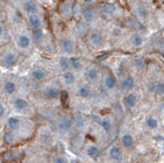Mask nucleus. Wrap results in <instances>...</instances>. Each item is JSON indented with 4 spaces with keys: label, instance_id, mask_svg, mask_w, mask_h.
<instances>
[{
    "label": "nucleus",
    "instance_id": "473e14b6",
    "mask_svg": "<svg viewBox=\"0 0 164 163\" xmlns=\"http://www.w3.org/2000/svg\"><path fill=\"white\" fill-rule=\"evenodd\" d=\"M59 68L64 71L68 70L70 68V63H69V58L66 57H60L59 58Z\"/></svg>",
    "mask_w": 164,
    "mask_h": 163
},
{
    "label": "nucleus",
    "instance_id": "423d86ee",
    "mask_svg": "<svg viewBox=\"0 0 164 163\" xmlns=\"http://www.w3.org/2000/svg\"><path fill=\"white\" fill-rule=\"evenodd\" d=\"M60 48L65 54H72L75 51V42L70 38H65V39H62Z\"/></svg>",
    "mask_w": 164,
    "mask_h": 163
},
{
    "label": "nucleus",
    "instance_id": "dca6fc26",
    "mask_svg": "<svg viewBox=\"0 0 164 163\" xmlns=\"http://www.w3.org/2000/svg\"><path fill=\"white\" fill-rule=\"evenodd\" d=\"M16 157L17 156L16 154L14 153V151L8 149V151H4L3 153L1 154V161L3 163H11L16 159Z\"/></svg>",
    "mask_w": 164,
    "mask_h": 163
},
{
    "label": "nucleus",
    "instance_id": "bb28decb",
    "mask_svg": "<svg viewBox=\"0 0 164 163\" xmlns=\"http://www.w3.org/2000/svg\"><path fill=\"white\" fill-rule=\"evenodd\" d=\"M69 63H70V67L72 68L73 70H81L83 68V63L82 61L79 58V57H75V56H72L69 58Z\"/></svg>",
    "mask_w": 164,
    "mask_h": 163
},
{
    "label": "nucleus",
    "instance_id": "f03ea898",
    "mask_svg": "<svg viewBox=\"0 0 164 163\" xmlns=\"http://www.w3.org/2000/svg\"><path fill=\"white\" fill-rule=\"evenodd\" d=\"M37 140L38 143L44 147H51L55 143L54 135L51 131L50 128H48L47 126H42V127L38 128Z\"/></svg>",
    "mask_w": 164,
    "mask_h": 163
},
{
    "label": "nucleus",
    "instance_id": "7ed1b4c3",
    "mask_svg": "<svg viewBox=\"0 0 164 163\" xmlns=\"http://www.w3.org/2000/svg\"><path fill=\"white\" fill-rule=\"evenodd\" d=\"M12 107L16 112L20 113V115H30L31 113V105H30L29 101L21 96H17L13 100Z\"/></svg>",
    "mask_w": 164,
    "mask_h": 163
},
{
    "label": "nucleus",
    "instance_id": "4c0bfd02",
    "mask_svg": "<svg viewBox=\"0 0 164 163\" xmlns=\"http://www.w3.org/2000/svg\"><path fill=\"white\" fill-rule=\"evenodd\" d=\"M107 56H108V53H104V54L101 55V56H98V57H96V61H99V62H100V61H103V59H105Z\"/></svg>",
    "mask_w": 164,
    "mask_h": 163
},
{
    "label": "nucleus",
    "instance_id": "6e6552de",
    "mask_svg": "<svg viewBox=\"0 0 164 163\" xmlns=\"http://www.w3.org/2000/svg\"><path fill=\"white\" fill-rule=\"evenodd\" d=\"M47 75H48V72H47L44 68H40V67L34 68L31 72V78L36 82L44 81L45 78H47Z\"/></svg>",
    "mask_w": 164,
    "mask_h": 163
},
{
    "label": "nucleus",
    "instance_id": "72a5a7b5",
    "mask_svg": "<svg viewBox=\"0 0 164 163\" xmlns=\"http://www.w3.org/2000/svg\"><path fill=\"white\" fill-rule=\"evenodd\" d=\"M52 163H67L66 159L60 155H55L52 158Z\"/></svg>",
    "mask_w": 164,
    "mask_h": 163
},
{
    "label": "nucleus",
    "instance_id": "9d476101",
    "mask_svg": "<svg viewBox=\"0 0 164 163\" xmlns=\"http://www.w3.org/2000/svg\"><path fill=\"white\" fill-rule=\"evenodd\" d=\"M73 125L77 129H83L87 125V119L82 113H75L74 118H73Z\"/></svg>",
    "mask_w": 164,
    "mask_h": 163
},
{
    "label": "nucleus",
    "instance_id": "39448f33",
    "mask_svg": "<svg viewBox=\"0 0 164 163\" xmlns=\"http://www.w3.org/2000/svg\"><path fill=\"white\" fill-rule=\"evenodd\" d=\"M42 93L45 98L48 100H57V98H60L62 92L56 85H48L44 88Z\"/></svg>",
    "mask_w": 164,
    "mask_h": 163
},
{
    "label": "nucleus",
    "instance_id": "4be33fe9",
    "mask_svg": "<svg viewBox=\"0 0 164 163\" xmlns=\"http://www.w3.org/2000/svg\"><path fill=\"white\" fill-rule=\"evenodd\" d=\"M62 81L66 85H72L75 82V74L70 70H66L62 73Z\"/></svg>",
    "mask_w": 164,
    "mask_h": 163
},
{
    "label": "nucleus",
    "instance_id": "f8f14e48",
    "mask_svg": "<svg viewBox=\"0 0 164 163\" xmlns=\"http://www.w3.org/2000/svg\"><path fill=\"white\" fill-rule=\"evenodd\" d=\"M85 153L88 157L95 158V157H98V156H100L101 148L96 144H88L87 146H86Z\"/></svg>",
    "mask_w": 164,
    "mask_h": 163
},
{
    "label": "nucleus",
    "instance_id": "f257e3e1",
    "mask_svg": "<svg viewBox=\"0 0 164 163\" xmlns=\"http://www.w3.org/2000/svg\"><path fill=\"white\" fill-rule=\"evenodd\" d=\"M5 131L12 134L18 143L20 138L31 136L33 132V123L31 121H25L18 115H10L5 121Z\"/></svg>",
    "mask_w": 164,
    "mask_h": 163
},
{
    "label": "nucleus",
    "instance_id": "7c9ffc66",
    "mask_svg": "<svg viewBox=\"0 0 164 163\" xmlns=\"http://www.w3.org/2000/svg\"><path fill=\"white\" fill-rule=\"evenodd\" d=\"M146 126H147L149 129H156L158 127V121H157L156 118L154 117H147L145 120Z\"/></svg>",
    "mask_w": 164,
    "mask_h": 163
},
{
    "label": "nucleus",
    "instance_id": "2eb2a0df",
    "mask_svg": "<svg viewBox=\"0 0 164 163\" xmlns=\"http://www.w3.org/2000/svg\"><path fill=\"white\" fill-rule=\"evenodd\" d=\"M16 90H17V86L15 84V82L8 80L3 84V91L6 95H13L16 92Z\"/></svg>",
    "mask_w": 164,
    "mask_h": 163
},
{
    "label": "nucleus",
    "instance_id": "aec40b11",
    "mask_svg": "<svg viewBox=\"0 0 164 163\" xmlns=\"http://www.w3.org/2000/svg\"><path fill=\"white\" fill-rule=\"evenodd\" d=\"M133 86H135V78L130 75L124 78L122 80V83H121V87L123 90H130Z\"/></svg>",
    "mask_w": 164,
    "mask_h": 163
},
{
    "label": "nucleus",
    "instance_id": "cd10ccee",
    "mask_svg": "<svg viewBox=\"0 0 164 163\" xmlns=\"http://www.w3.org/2000/svg\"><path fill=\"white\" fill-rule=\"evenodd\" d=\"M83 17H84V19H85L86 21H88V22H90V21L93 20L94 13H93V11H92V8H89V6H86V8H84Z\"/></svg>",
    "mask_w": 164,
    "mask_h": 163
},
{
    "label": "nucleus",
    "instance_id": "393cba45",
    "mask_svg": "<svg viewBox=\"0 0 164 163\" xmlns=\"http://www.w3.org/2000/svg\"><path fill=\"white\" fill-rule=\"evenodd\" d=\"M25 8L28 13H30V14H36V13L38 12L37 4H36V2L33 1V0H28V1H25Z\"/></svg>",
    "mask_w": 164,
    "mask_h": 163
},
{
    "label": "nucleus",
    "instance_id": "c756f323",
    "mask_svg": "<svg viewBox=\"0 0 164 163\" xmlns=\"http://www.w3.org/2000/svg\"><path fill=\"white\" fill-rule=\"evenodd\" d=\"M102 11L104 14L110 15L115 11V5L113 3H110V2H106V3L103 4L102 6Z\"/></svg>",
    "mask_w": 164,
    "mask_h": 163
},
{
    "label": "nucleus",
    "instance_id": "e433bc0d",
    "mask_svg": "<svg viewBox=\"0 0 164 163\" xmlns=\"http://www.w3.org/2000/svg\"><path fill=\"white\" fill-rule=\"evenodd\" d=\"M121 33H122V31H121V29H119V28H115V29L113 30V35L114 36H120L121 35Z\"/></svg>",
    "mask_w": 164,
    "mask_h": 163
},
{
    "label": "nucleus",
    "instance_id": "4468645a",
    "mask_svg": "<svg viewBox=\"0 0 164 163\" xmlns=\"http://www.w3.org/2000/svg\"><path fill=\"white\" fill-rule=\"evenodd\" d=\"M108 154H109V157L113 160H120L123 156L122 149H121V147L118 146V145H112L109 148Z\"/></svg>",
    "mask_w": 164,
    "mask_h": 163
},
{
    "label": "nucleus",
    "instance_id": "a878e982",
    "mask_svg": "<svg viewBox=\"0 0 164 163\" xmlns=\"http://www.w3.org/2000/svg\"><path fill=\"white\" fill-rule=\"evenodd\" d=\"M77 94H79V96H81L83 98H88L91 95V90H90V88L87 85H82L79 87Z\"/></svg>",
    "mask_w": 164,
    "mask_h": 163
},
{
    "label": "nucleus",
    "instance_id": "20e7f679",
    "mask_svg": "<svg viewBox=\"0 0 164 163\" xmlns=\"http://www.w3.org/2000/svg\"><path fill=\"white\" fill-rule=\"evenodd\" d=\"M55 126L58 132H60V134H68L72 129L73 126H74L73 125V119L67 115H59L57 118V120H56Z\"/></svg>",
    "mask_w": 164,
    "mask_h": 163
},
{
    "label": "nucleus",
    "instance_id": "9b49d317",
    "mask_svg": "<svg viewBox=\"0 0 164 163\" xmlns=\"http://www.w3.org/2000/svg\"><path fill=\"white\" fill-rule=\"evenodd\" d=\"M89 42L95 48H99L103 45V36L98 32H91L89 34Z\"/></svg>",
    "mask_w": 164,
    "mask_h": 163
},
{
    "label": "nucleus",
    "instance_id": "6ab92c4d",
    "mask_svg": "<svg viewBox=\"0 0 164 163\" xmlns=\"http://www.w3.org/2000/svg\"><path fill=\"white\" fill-rule=\"evenodd\" d=\"M29 23L33 29H40V27H42V19L36 14H30Z\"/></svg>",
    "mask_w": 164,
    "mask_h": 163
},
{
    "label": "nucleus",
    "instance_id": "2f4dec72",
    "mask_svg": "<svg viewBox=\"0 0 164 163\" xmlns=\"http://www.w3.org/2000/svg\"><path fill=\"white\" fill-rule=\"evenodd\" d=\"M42 36H44V34H42V30L40 29H33V31H32V38H33L34 42H42Z\"/></svg>",
    "mask_w": 164,
    "mask_h": 163
},
{
    "label": "nucleus",
    "instance_id": "ddd939ff",
    "mask_svg": "<svg viewBox=\"0 0 164 163\" xmlns=\"http://www.w3.org/2000/svg\"><path fill=\"white\" fill-rule=\"evenodd\" d=\"M125 104L128 108L132 109L138 104V95L136 92H129L126 96H125Z\"/></svg>",
    "mask_w": 164,
    "mask_h": 163
},
{
    "label": "nucleus",
    "instance_id": "5701e85b",
    "mask_svg": "<svg viewBox=\"0 0 164 163\" xmlns=\"http://www.w3.org/2000/svg\"><path fill=\"white\" fill-rule=\"evenodd\" d=\"M115 78L111 74H107L104 78V87L106 90H112L115 87Z\"/></svg>",
    "mask_w": 164,
    "mask_h": 163
},
{
    "label": "nucleus",
    "instance_id": "0eeeda50",
    "mask_svg": "<svg viewBox=\"0 0 164 163\" xmlns=\"http://www.w3.org/2000/svg\"><path fill=\"white\" fill-rule=\"evenodd\" d=\"M86 78L90 83H96L100 80V70L95 67H90L86 71Z\"/></svg>",
    "mask_w": 164,
    "mask_h": 163
},
{
    "label": "nucleus",
    "instance_id": "ea45409f",
    "mask_svg": "<svg viewBox=\"0 0 164 163\" xmlns=\"http://www.w3.org/2000/svg\"><path fill=\"white\" fill-rule=\"evenodd\" d=\"M84 1H86V2H91L92 0H84Z\"/></svg>",
    "mask_w": 164,
    "mask_h": 163
},
{
    "label": "nucleus",
    "instance_id": "c9c22d12",
    "mask_svg": "<svg viewBox=\"0 0 164 163\" xmlns=\"http://www.w3.org/2000/svg\"><path fill=\"white\" fill-rule=\"evenodd\" d=\"M164 92V85L163 84H159L158 86H157V93L161 94Z\"/></svg>",
    "mask_w": 164,
    "mask_h": 163
},
{
    "label": "nucleus",
    "instance_id": "f3484780",
    "mask_svg": "<svg viewBox=\"0 0 164 163\" xmlns=\"http://www.w3.org/2000/svg\"><path fill=\"white\" fill-rule=\"evenodd\" d=\"M17 44H18L19 48L21 49H28L31 45V39L27 34H21L18 36V40H17Z\"/></svg>",
    "mask_w": 164,
    "mask_h": 163
},
{
    "label": "nucleus",
    "instance_id": "1a4fd4ad",
    "mask_svg": "<svg viewBox=\"0 0 164 163\" xmlns=\"http://www.w3.org/2000/svg\"><path fill=\"white\" fill-rule=\"evenodd\" d=\"M16 59H17V56L14 52L12 51H8L6 52L5 54L2 56V64H3L5 67H12V66L15 65L16 63Z\"/></svg>",
    "mask_w": 164,
    "mask_h": 163
},
{
    "label": "nucleus",
    "instance_id": "412c9836",
    "mask_svg": "<svg viewBox=\"0 0 164 163\" xmlns=\"http://www.w3.org/2000/svg\"><path fill=\"white\" fill-rule=\"evenodd\" d=\"M100 124L107 132H109V134L113 130V122H112V120L109 119V118L107 117L102 118V119L100 120Z\"/></svg>",
    "mask_w": 164,
    "mask_h": 163
},
{
    "label": "nucleus",
    "instance_id": "c85d7f7f",
    "mask_svg": "<svg viewBox=\"0 0 164 163\" xmlns=\"http://www.w3.org/2000/svg\"><path fill=\"white\" fill-rule=\"evenodd\" d=\"M130 42H131V44H132L133 46L140 47V46H142V45H143V38H142V36L140 35V34L133 33L132 35L130 36Z\"/></svg>",
    "mask_w": 164,
    "mask_h": 163
},
{
    "label": "nucleus",
    "instance_id": "58836bf2",
    "mask_svg": "<svg viewBox=\"0 0 164 163\" xmlns=\"http://www.w3.org/2000/svg\"><path fill=\"white\" fill-rule=\"evenodd\" d=\"M1 35H2V27L0 25V36H1Z\"/></svg>",
    "mask_w": 164,
    "mask_h": 163
},
{
    "label": "nucleus",
    "instance_id": "a211bd4d",
    "mask_svg": "<svg viewBox=\"0 0 164 163\" xmlns=\"http://www.w3.org/2000/svg\"><path fill=\"white\" fill-rule=\"evenodd\" d=\"M121 143L126 148H130L135 144V139H133V137L130 134H124L122 136V138H121Z\"/></svg>",
    "mask_w": 164,
    "mask_h": 163
},
{
    "label": "nucleus",
    "instance_id": "b1692460",
    "mask_svg": "<svg viewBox=\"0 0 164 163\" xmlns=\"http://www.w3.org/2000/svg\"><path fill=\"white\" fill-rule=\"evenodd\" d=\"M60 12L62 13V15L65 16H70L73 12V5L70 1H65L60 5Z\"/></svg>",
    "mask_w": 164,
    "mask_h": 163
},
{
    "label": "nucleus",
    "instance_id": "f704fd0d",
    "mask_svg": "<svg viewBox=\"0 0 164 163\" xmlns=\"http://www.w3.org/2000/svg\"><path fill=\"white\" fill-rule=\"evenodd\" d=\"M5 115H6V106L0 101V118L5 117Z\"/></svg>",
    "mask_w": 164,
    "mask_h": 163
}]
</instances>
